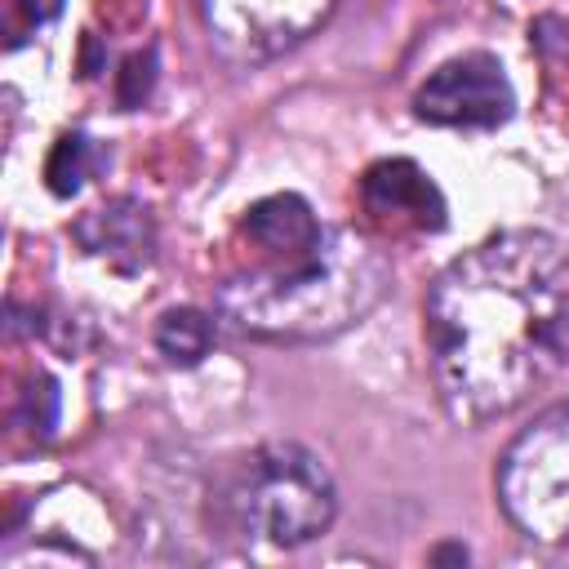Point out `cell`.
Returning a JSON list of instances; mask_svg holds the SVG:
<instances>
[{"mask_svg": "<svg viewBox=\"0 0 569 569\" xmlns=\"http://www.w3.org/2000/svg\"><path fill=\"white\" fill-rule=\"evenodd\" d=\"M58 9H62V0H9V44H22L27 31L58 18Z\"/></svg>", "mask_w": 569, "mask_h": 569, "instance_id": "obj_13", "label": "cell"}, {"mask_svg": "<svg viewBox=\"0 0 569 569\" xmlns=\"http://www.w3.org/2000/svg\"><path fill=\"white\" fill-rule=\"evenodd\" d=\"M151 80H156V49L147 53H133L116 80V93H120V107H138L147 93H151Z\"/></svg>", "mask_w": 569, "mask_h": 569, "instance_id": "obj_12", "label": "cell"}, {"mask_svg": "<svg viewBox=\"0 0 569 569\" xmlns=\"http://www.w3.org/2000/svg\"><path fill=\"white\" fill-rule=\"evenodd\" d=\"M360 204L378 227L391 231H440L445 196L413 160H378L360 178Z\"/></svg>", "mask_w": 569, "mask_h": 569, "instance_id": "obj_7", "label": "cell"}, {"mask_svg": "<svg viewBox=\"0 0 569 569\" xmlns=\"http://www.w3.org/2000/svg\"><path fill=\"white\" fill-rule=\"evenodd\" d=\"M431 560H462V565H467V547H440Z\"/></svg>", "mask_w": 569, "mask_h": 569, "instance_id": "obj_14", "label": "cell"}, {"mask_svg": "<svg viewBox=\"0 0 569 569\" xmlns=\"http://www.w3.org/2000/svg\"><path fill=\"white\" fill-rule=\"evenodd\" d=\"M209 347H213V320H209L204 311H196V307H173V311H164V316L156 320V351H160L169 365L191 369V365H200V360L209 356Z\"/></svg>", "mask_w": 569, "mask_h": 569, "instance_id": "obj_9", "label": "cell"}, {"mask_svg": "<svg viewBox=\"0 0 569 569\" xmlns=\"http://www.w3.org/2000/svg\"><path fill=\"white\" fill-rule=\"evenodd\" d=\"M71 236L93 258H102L111 271H120V276H138L156 258V222H151V209L142 200H133V196H116V200L89 209L71 227Z\"/></svg>", "mask_w": 569, "mask_h": 569, "instance_id": "obj_8", "label": "cell"}, {"mask_svg": "<svg viewBox=\"0 0 569 569\" xmlns=\"http://www.w3.org/2000/svg\"><path fill=\"white\" fill-rule=\"evenodd\" d=\"M213 516L240 542L302 547L333 525L338 489L316 449L298 440H262L218 476Z\"/></svg>", "mask_w": 569, "mask_h": 569, "instance_id": "obj_3", "label": "cell"}, {"mask_svg": "<svg viewBox=\"0 0 569 569\" xmlns=\"http://www.w3.org/2000/svg\"><path fill=\"white\" fill-rule=\"evenodd\" d=\"M102 164H107V156L98 151V142L89 133H62L44 160V187L53 196H76Z\"/></svg>", "mask_w": 569, "mask_h": 569, "instance_id": "obj_10", "label": "cell"}, {"mask_svg": "<svg viewBox=\"0 0 569 569\" xmlns=\"http://www.w3.org/2000/svg\"><path fill=\"white\" fill-rule=\"evenodd\" d=\"M18 418L27 422V431L31 436H49L53 427H58V382L53 378H44V373H36L31 378V387L22 391V400H18Z\"/></svg>", "mask_w": 569, "mask_h": 569, "instance_id": "obj_11", "label": "cell"}, {"mask_svg": "<svg viewBox=\"0 0 569 569\" xmlns=\"http://www.w3.org/2000/svg\"><path fill=\"white\" fill-rule=\"evenodd\" d=\"M387 289L391 262L369 236L320 227L289 249H249V262L218 280V311L249 338L320 342L365 320Z\"/></svg>", "mask_w": 569, "mask_h": 569, "instance_id": "obj_2", "label": "cell"}, {"mask_svg": "<svg viewBox=\"0 0 569 569\" xmlns=\"http://www.w3.org/2000/svg\"><path fill=\"white\" fill-rule=\"evenodd\" d=\"M333 0H200V22L209 44L231 67H262L293 44H302Z\"/></svg>", "mask_w": 569, "mask_h": 569, "instance_id": "obj_5", "label": "cell"}, {"mask_svg": "<svg viewBox=\"0 0 569 569\" xmlns=\"http://www.w3.org/2000/svg\"><path fill=\"white\" fill-rule=\"evenodd\" d=\"M511 107H516L511 80L502 62L489 53H458L440 62L413 93L418 120L449 129H493L511 116Z\"/></svg>", "mask_w": 569, "mask_h": 569, "instance_id": "obj_6", "label": "cell"}, {"mask_svg": "<svg viewBox=\"0 0 569 569\" xmlns=\"http://www.w3.org/2000/svg\"><path fill=\"white\" fill-rule=\"evenodd\" d=\"M427 347L449 418L525 405L569 365V249L516 227L453 258L427 293Z\"/></svg>", "mask_w": 569, "mask_h": 569, "instance_id": "obj_1", "label": "cell"}, {"mask_svg": "<svg viewBox=\"0 0 569 569\" xmlns=\"http://www.w3.org/2000/svg\"><path fill=\"white\" fill-rule=\"evenodd\" d=\"M498 498L520 533L569 547V400L538 413L498 462Z\"/></svg>", "mask_w": 569, "mask_h": 569, "instance_id": "obj_4", "label": "cell"}]
</instances>
